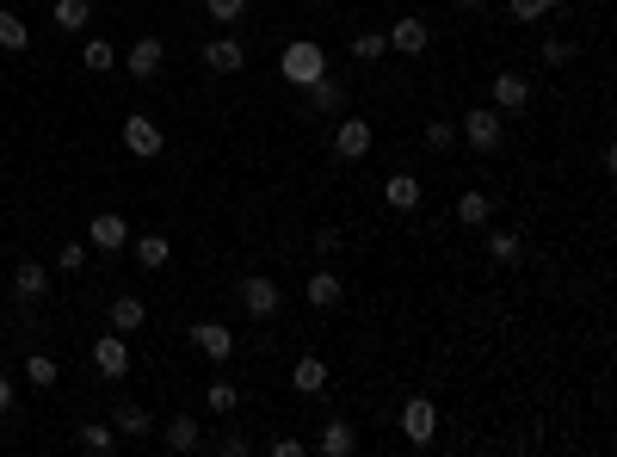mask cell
<instances>
[{"label": "cell", "instance_id": "cell-25", "mask_svg": "<svg viewBox=\"0 0 617 457\" xmlns=\"http://www.w3.org/2000/svg\"><path fill=\"white\" fill-rule=\"evenodd\" d=\"M488 260H494V266H519V260H525V235H519V229H494V235H488Z\"/></svg>", "mask_w": 617, "mask_h": 457}, {"label": "cell", "instance_id": "cell-8", "mask_svg": "<svg viewBox=\"0 0 617 457\" xmlns=\"http://www.w3.org/2000/svg\"><path fill=\"white\" fill-rule=\"evenodd\" d=\"M161 62H167V44L155 38V31H142V38L130 44V56H124V68H130L136 81H155V75H161Z\"/></svg>", "mask_w": 617, "mask_h": 457}, {"label": "cell", "instance_id": "cell-19", "mask_svg": "<svg viewBox=\"0 0 617 457\" xmlns=\"http://www.w3.org/2000/svg\"><path fill=\"white\" fill-rule=\"evenodd\" d=\"M112 427H118V439H149V433H155V414L136 408V402H118V408H112Z\"/></svg>", "mask_w": 617, "mask_h": 457}, {"label": "cell", "instance_id": "cell-26", "mask_svg": "<svg viewBox=\"0 0 617 457\" xmlns=\"http://www.w3.org/2000/svg\"><path fill=\"white\" fill-rule=\"evenodd\" d=\"M488 217H494V198L488 192H463L457 198V223L463 229H488Z\"/></svg>", "mask_w": 617, "mask_h": 457}, {"label": "cell", "instance_id": "cell-32", "mask_svg": "<svg viewBox=\"0 0 617 457\" xmlns=\"http://www.w3.org/2000/svg\"><path fill=\"white\" fill-rule=\"evenodd\" d=\"M204 408H210V414H223V420H235V408H241L235 383H210V390H204Z\"/></svg>", "mask_w": 617, "mask_h": 457}, {"label": "cell", "instance_id": "cell-29", "mask_svg": "<svg viewBox=\"0 0 617 457\" xmlns=\"http://www.w3.org/2000/svg\"><path fill=\"white\" fill-rule=\"evenodd\" d=\"M81 68H87V75H112V68H118V50L105 44V38H87V50H81Z\"/></svg>", "mask_w": 617, "mask_h": 457}, {"label": "cell", "instance_id": "cell-41", "mask_svg": "<svg viewBox=\"0 0 617 457\" xmlns=\"http://www.w3.org/2000/svg\"><path fill=\"white\" fill-rule=\"evenodd\" d=\"M451 7H457V13H482V0H451Z\"/></svg>", "mask_w": 617, "mask_h": 457}, {"label": "cell", "instance_id": "cell-15", "mask_svg": "<svg viewBox=\"0 0 617 457\" xmlns=\"http://www.w3.org/2000/svg\"><path fill=\"white\" fill-rule=\"evenodd\" d=\"M309 451H321V457H352V451H358V427H352V420H328Z\"/></svg>", "mask_w": 617, "mask_h": 457}, {"label": "cell", "instance_id": "cell-10", "mask_svg": "<svg viewBox=\"0 0 617 457\" xmlns=\"http://www.w3.org/2000/svg\"><path fill=\"white\" fill-rule=\"evenodd\" d=\"M525 105H531V75L500 68V75H494V112H525Z\"/></svg>", "mask_w": 617, "mask_h": 457}, {"label": "cell", "instance_id": "cell-4", "mask_svg": "<svg viewBox=\"0 0 617 457\" xmlns=\"http://www.w3.org/2000/svg\"><path fill=\"white\" fill-rule=\"evenodd\" d=\"M395 427H402L408 445H432V433H439V408H432V396H408L402 414H395Z\"/></svg>", "mask_w": 617, "mask_h": 457}, {"label": "cell", "instance_id": "cell-16", "mask_svg": "<svg viewBox=\"0 0 617 457\" xmlns=\"http://www.w3.org/2000/svg\"><path fill=\"white\" fill-rule=\"evenodd\" d=\"M105 322H112V334H142V322H149V303H142V297H112Z\"/></svg>", "mask_w": 617, "mask_h": 457}, {"label": "cell", "instance_id": "cell-27", "mask_svg": "<svg viewBox=\"0 0 617 457\" xmlns=\"http://www.w3.org/2000/svg\"><path fill=\"white\" fill-rule=\"evenodd\" d=\"M167 260H173V241L167 235H136V266L142 272H161Z\"/></svg>", "mask_w": 617, "mask_h": 457}, {"label": "cell", "instance_id": "cell-39", "mask_svg": "<svg viewBox=\"0 0 617 457\" xmlns=\"http://www.w3.org/2000/svg\"><path fill=\"white\" fill-rule=\"evenodd\" d=\"M315 254H340V229H334V223L315 229Z\"/></svg>", "mask_w": 617, "mask_h": 457}, {"label": "cell", "instance_id": "cell-9", "mask_svg": "<svg viewBox=\"0 0 617 457\" xmlns=\"http://www.w3.org/2000/svg\"><path fill=\"white\" fill-rule=\"evenodd\" d=\"M204 68H210V75H241V68H247V50H241L235 31H223V38L204 44Z\"/></svg>", "mask_w": 617, "mask_h": 457}, {"label": "cell", "instance_id": "cell-36", "mask_svg": "<svg viewBox=\"0 0 617 457\" xmlns=\"http://www.w3.org/2000/svg\"><path fill=\"white\" fill-rule=\"evenodd\" d=\"M537 62H543V68H562V62H574V44H568V38H550Z\"/></svg>", "mask_w": 617, "mask_h": 457}, {"label": "cell", "instance_id": "cell-35", "mask_svg": "<svg viewBox=\"0 0 617 457\" xmlns=\"http://www.w3.org/2000/svg\"><path fill=\"white\" fill-rule=\"evenodd\" d=\"M383 50H389L383 31H352V56H358V62H377Z\"/></svg>", "mask_w": 617, "mask_h": 457}, {"label": "cell", "instance_id": "cell-34", "mask_svg": "<svg viewBox=\"0 0 617 457\" xmlns=\"http://www.w3.org/2000/svg\"><path fill=\"white\" fill-rule=\"evenodd\" d=\"M426 149H432V155L457 149V124H451V118H432V124H426Z\"/></svg>", "mask_w": 617, "mask_h": 457}, {"label": "cell", "instance_id": "cell-2", "mask_svg": "<svg viewBox=\"0 0 617 457\" xmlns=\"http://www.w3.org/2000/svg\"><path fill=\"white\" fill-rule=\"evenodd\" d=\"M457 143H469L476 155H494V149L506 143V112H494V105H476V112H463Z\"/></svg>", "mask_w": 617, "mask_h": 457}, {"label": "cell", "instance_id": "cell-14", "mask_svg": "<svg viewBox=\"0 0 617 457\" xmlns=\"http://www.w3.org/2000/svg\"><path fill=\"white\" fill-rule=\"evenodd\" d=\"M192 346H198L210 365H223V359L235 353V334H229L223 322H192Z\"/></svg>", "mask_w": 617, "mask_h": 457}, {"label": "cell", "instance_id": "cell-38", "mask_svg": "<svg viewBox=\"0 0 617 457\" xmlns=\"http://www.w3.org/2000/svg\"><path fill=\"white\" fill-rule=\"evenodd\" d=\"M266 451H272V457H309V445H303V439H290V433H284V439H272Z\"/></svg>", "mask_w": 617, "mask_h": 457}, {"label": "cell", "instance_id": "cell-31", "mask_svg": "<svg viewBox=\"0 0 617 457\" xmlns=\"http://www.w3.org/2000/svg\"><path fill=\"white\" fill-rule=\"evenodd\" d=\"M562 7V0H506V19H519V25H537V19H550Z\"/></svg>", "mask_w": 617, "mask_h": 457}, {"label": "cell", "instance_id": "cell-13", "mask_svg": "<svg viewBox=\"0 0 617 457\" xmlns=\"http://www.w3.org/2000/svg\"><path fill=\"white\" fill-rule=\"evenodd\" d=\"M13 297H19V303H44V297H50V266L19 260V266H13Z\"/></svg>", "mask_w": 617, "mask_h": 457}, {"label": "cell", "instance_id": "cell-5", "mask_svg": "<svg viewBox=\"0 0 617 457\" xmlns=\"http://www.w3.org/2000/svg\"><path fill=\"white\" fill-rule=\"evenodd\" d=\"M124 149H130L136 161H155V155L167 149V130H161L149 112H130V118H124Z\"/></svg>", "mask_w": 617, "mask_h": 457}, {"label": "cell", "instance_id": "cell-22", "mask_svg": "<svg viewBox=\"0 0 617 457\" xmlns=\"http://www.w3.org/2000/svg\"><path fill=\"white\" fill-rule=\"evenodd\" d=\"M50 25L68 31V38H81V31L93 25V7H87V0H56V7H50Z\"/></svg>", "mask_w": 617, "mask_h": 457}, {"label": "cell", "instance_id": "cell-37", "mask_svg": "<svg viewBox=\"0 0 617 457\" xmlns=\"http://www.w3.org/2000/svg\"><path fill=\"white\" fill-rule=\"evenodd\" d=\"M56 272H87V248H81V241H68V248L56 254Z\"/></svg>", "mask_w": 617, "mask_h": 457}, {"label": "cell", "instance_id": "cell-23", "mask_svg": "<svg viewBox=\"0 0 617 457\" xmlns=\"http://www.w3.org/2000/svg\"><path fill=\"white\" fill-rule=\"evenodd\" d=\"M340 297H346L340 272H334V266H315V272H309V303H315V309H334Z\"/></svg>", "mask_w": 617, "mask_h": 457}, {"label": "cell", "instance_id": "cell-7", "mask_svg": "<svg viewBox=\"0 0 617 457\" xmlns=\"http://www.w3.org/2000/svg\"><path fill=\"white\" fill-rule=\"evenodd\" d=\"M93 371H99L105 383H118V377L130 371V334H99V340H93Z\"/></svg>", "mask_w": 617, "mask_h": 457}, {"label": "cell", "instance_id": "cell-33", "mask_svg": "<svg viewBox=\"0 0 617 457\" xmlns=\"http://www.w3.org/2000/svg\"><path fill=\"white\" fill-rule=\"evenodd\" d=\"M31 44V25L19 13H0V50H25Z\"/></svg>", "mask_w": 617, "mask_h": 457}, {"label": "cell", "instance_id": "cell-11", "mask_svg": "<svg viewBox=\"0 0 617 457\" xmlns=\"http://www.w3.org/2000/svg\"><path fill=\"white\" fill-rule=\"evenodd\" d=\"M383 38H389V50H402V56H420V50L432 44V25H426L420 13H408V19H395V25L383 31Z\"/></svg>", "mask_w": 617, "mask_h": 457}, {"label": "cell", "instance_id": "cell-21", "mask_svg": "<svg viewBox=\"0 0 617 457\" xmlns=\"http://www.w3.org/2000/svg\"><path fill=\"white\" fill-rule=\"evenodd\" d=\"M75 445H81V451H93V457H112L124 439H118V427H112V420H87V427L75 433Z\"/></svg>", "mask_w": 617, "mask_h": 457}, {"label": "cell", "instance_id": "cell-20", "mask_svg": "<svg viewBox=\"0 0 617 457\" xmlns=\"http://www.w3.org/2000/svg\"><path fill=\"white\" fill-rule=\"evenodd\" d=\"M383 204L389 210H420V173H389V180H383Z\"/></svg>", "mask_w": 617, "mask_h": 457}, {"label": "cell", "instance_id": "cell-18", "mask_svg": "<svg viewBox=\"0 0 617 457\" xmlns=\"http://www.w3.org/2000/svg\"><path fill=\"white\" fill-rule=\"evenodd\" d=\"M161 445H167V451H198V445H204V427H198L192 414H173V420H161Z\"/></svg>", "mask_w": 617, "mask_h": 457}, {"label": "cell", "instance_id": "cell-17", "mask_svg": "<svg viewBox=\"0 0 617 457\" xmlns=\"http://www.w3.org/2000/svg\"><path fill=\"white\" fill-rule=\"evenodd\" d=\"M297 93H303V112H340V105H346V87L334 75H321V81H309Z\"/></svg>", "mask_w": 617, "mask_h": 457}, {"label": "cell", "instance_id": "cell-43", "mask_svg": "<svg viewBox=\"0 0 617 457\" xmlns=\"http://www.w3.org/2000/svg\"><path fill=\"white\" fill-rule=\"evenodd\" d=\"M0 149H7V143H0Z\"/></svg>", "mask_w": 617, "mask_h": 457}, {"label": "cell", "instance_id": "cell-24", "mask_svg": "<svg viewBox=\"0 0 617 457\" xmlns=\"http://www.w3.org/2000/svg\"><path fill=\"white\" fill-rule=\"evenodd\" d=\"M290 383H297V396H321L328 390V359H297L290 365Z\"/></svg>", "mask_w": 617, "mask_h": 457}, {"label": "cell", "instance_id": "cell-1", "mask_svg": "<svg viewBox=\"0 0 617 457\" xmlns=\"http://www.w3.org/2000/svg\"><path fill=\"white\" fill-rule=\"evenodd\" d=\"M278 68H284V81H290V87H309V81L328 75V50H321L315 38H290V44H284V56H278Z\"/></svg>", "mask_w": 617, "mask_h": 457}, {"label": "cell", "instance_id": "cell-12", "mask_svg": "<svg viewBox=\"0 0 617 457\" xmlns=\"http://www.w3.org/2000/svg\"><path fill=\"white\" fill-rule=\"evenodd\" d=\"M334 155L340 161H365L371 155V124L365 118H340L334 124Z\"/></svg>", "mask_w": 617, "mask_h": 457}, {"label": "cell", "instance_id": "cell-6", "mask_svg": "<svg viewBox=\"0 0 617 457\" xmlns=\"http://www.w3.org/2000/svg\"><path fill=\"white\" fill-rule=\"evenodd\" d=\"M87 241H93L99 254H124V248H130V217L99 210V217H87Z\"/></svg>", "mask_w": 617, "mask_h": 457}, {"label": "cell", "instance_id": "cell-42", "mask_svg": "<svg viewBox=\"0 0 617 457\" xmlns=\"http://www.w3.org/2000/svg\"><path fill=\"white\" fill-rule=\"evenodd\" d=\"M309 7H328V0H309Z\"/></svg>", "mask_w": 617, "mask_h": 457}, {"label": "cell", "instance_id": "cell-28", "mask_svg": "<svg viewBox=\"0 0 617 457\" xmlns=\"http://www.w3.org/2000/svg\"><path fill=\"white\" fill-rule=\"evenodd\" d=\"M56 377H62V365L50 353H31L25 359V383H31V390H56Z\"/></svg>", "mask_w": 617, "mask_h": 457}, {"label": "cell", "instance_id": "cell-3", "mask_svg": "<svg viewBox=\"0 0 617 457\" xmlns=\"http://www.w3.org/2000/svg\"><path fill=\"white\" fill-rule=\"evenodd\" d=\"M235 303H241V315H247V322H272V315L284 309V291L272 285L266 272H247L241 285H235Z\"/></svg>", "mask_w": 617, "mask_h": 457}, {"label": "cell", "instance_id": "cell-30", "mask_svg": "<svg viewBox=\"0 0 617 457\" xmlns=\"http://www.w3.org/2000/svg\"><path fill=\"white\" fill-rule=\"evenodd\" d=\"M247 7H253V0H204V13H210V25H223V31H235V25L247 19Z\"/></svg>", "mask_w": 617, "mask_h": 457}, {"label": "cell", "instance_id": "cell-40", "mask_svg": "<svg viewBox=\"0 0 617 457\" xmlns=\"http://www.w3.org/2000/svg\"><path fill=\"white\" fill-rule=\"evenodd\" d=\"M0 414H13V377L0 371Z\"/></svg>", "mask_w": 617, "mask_h": 457}]
</instances>
